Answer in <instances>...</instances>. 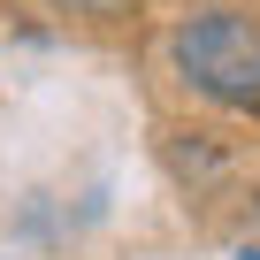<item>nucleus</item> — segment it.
<instances>
[{
    "label": "nucleus",
    "mask_w": 260,
    "mask_h": 260,
    "mask_svg": "<svg viewBox=\"0 0 260 260\" xmlns=\"http://www.w3.org/2000/svg\"><path fill=\"white\" fill-rule=\"evenodd\" d=\"M169 69L184 77V92L260 115V16H237V8L184 16L169 31Z\"/></svg>",
    "instance_id": "nucleus-1"
},
{
    "label": "nucleus",
    "mask_w": 260,
    "mask_h": 260,
    "mask_svg": "<svg viewBox=\"0 0 260 260\" xmlns=\"http://www.w3.org/2000/svg\"><path fill=\"white\" fill-rule=\"evenodd\" d=\"M252 222H260V191H252Z\"/></svg>",
    "instance_id": "nucleus-2"
},
{
    "label": "nucleus",
    "mask_w": 260,
    "mask_h": 260,
    "mask_svg": "<svg viewBox=\"0 0 260 260\" xmlns=\"http://www.w3.org/2000/svg\"><path fill=\"white\" fill-rule=\"evenodd\" d=\"M237 260H260V252H237Z\"/></svg>",
    "instance_id": "nucleus-3"
}]
</instances>
